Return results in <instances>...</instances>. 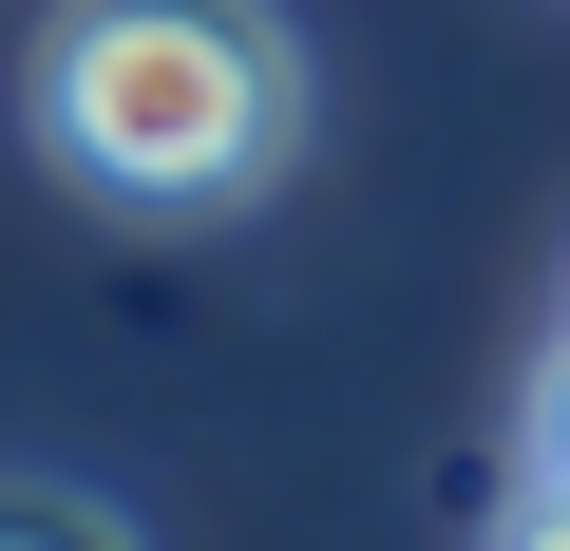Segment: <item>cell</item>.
<instances>
[{
  "mask_svg": "<svg viewBox=\"0 0 570 551\" xmlns=\"http://www.w3.org/2000/svg\"><path fill=\"white\" fill-rule=\"evenodd\" d=\"M39 152L115 209H247L305 152V39L266 0H58Z\"/></svg>",
  "mask_w": 570,
  "mask_h": 551,
  "instance_id": "6da1fadb",
  "label": "cell"
},
{
  "mask_svg": "<svg viewBox=\"0 0 570 551\" xmlns=\"http://www.w3.org/2000/svg\"><path fill=\"white\" fill-rule=\"evenodd\" d=\"M0 551H134V513L77 475H0Z\"/></svg>",
  "mask_w": 570,
  "mask_h": 551,
  "instance_id": "7a4b0ae2",
  "label": "cell"
},
{
  "mask_svg": "<svg viewBox=\"0 0 570 551\" xmlns=\"http://www.w3.org/2000/svg\"><path fill=\"white\" fill-rule=\"evenodd\" d=\"M532 475L570 494V324H551V362H532Z\"/></svg>",
  "mask_w": 570,
  "mask_h": 551,
  "instance_id": "3957f363",
  "label": "cell"
},
{
  "mask_svg": "<svg viewBox=\"0 0 570 551\" xmlns=\"http://www.w3.org/2000/svg\"><path fill=\"white\" fill-rule=\"evenodd\" d=\"M494 551H570V494H551V475H532V513H513V532H494Z\"/></svg>",
  "mask_w": 570,
  "mask_h": 551,
  "instance_id": "277c9868",
  "label": "cell"
}]
</instances>
